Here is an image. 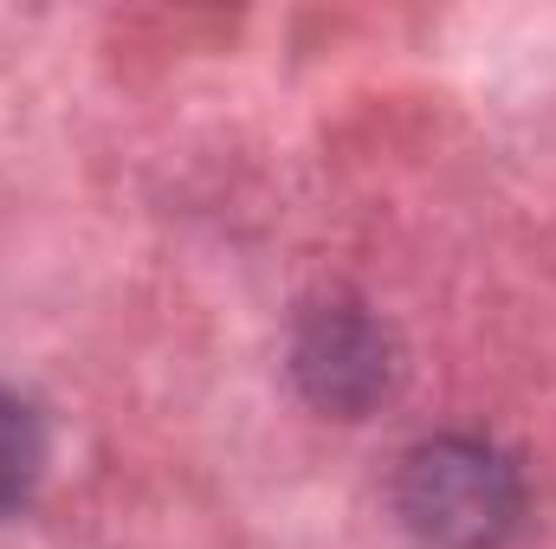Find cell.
<instances>
[{"label": "cell", "instance_id": "1", "mask_svg": "<svg viewBox=\"0 0 556 549\" xmlns=\"http://www.w3.org/2000/svg\"><path fill=\"white\" fill-rule=\"evenodd\" d=\"M402 505L420 537L446 549H485L518 524V472L472 439L420 446L402 478Z\"/></svg>", "mask_w": 556, "mask_h": 549}, {"label": "cell", "instance_id": "2", "mask_svg": "<svg viewBox=\"0 0 556 549\" xmlns=\"http://www.w3.org/2000/svg\"><path fill=\"white\" fill-rule=\"evenodd\" d=\"M324 343L317 349H304V369L311 375H330L324 382V395L330 401H363L369 388H382V362H376V336L363 330V323H330L324 317V330H317Z\"/></svg>", "mask_w": 556, "mask_h": 549}, {"label": "cell", "instance_id": "3", "mask_svg": "<svg viewBox=\"0 0 556 549\" xmlns=\"http://www.w3.org/2000/svg\"><path fill=\"white\" fill-rule=\"evenodd\" d=\"M39 459H46V446H39V420H33V408L13 401V395H0V511H13V505L33 491Z\"/></svg>", "mask_w": 556, "mask_h": 549}]
</instances>
